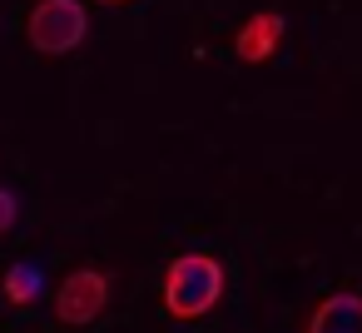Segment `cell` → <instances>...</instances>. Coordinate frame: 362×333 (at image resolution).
Masks as SVG:
<instances>
[{"instance_id":"6","label":"cell","mask_w":362,"mask_h":333,"mask_svg":"<svg viewBox=\"0 0 362 333\" xmlns=\"http://www.w3.org/2000/svg\"><path fill=\"white\" fill-rule=\"evenodd\" d=\"M40 288H45L40 264H11V273H6V298H11L16 308L35 303V298H40Z\"/></svg>"},{"instance_id":"2","label":"cell","mask_w":362,"mask_h":333,"mask_svg":"<svg viewBox=\"0 0 362 333\" xmlns=\"http://www.w3.org/2000/svg\"><path fill=\"white\" fill-rule=\"evenodd\" d=\"M25 35L40 55H70L90 35V16L80 0H40L25 21Z\"/></svg>"},{"instance_id":"3","label":"cell","mask_w":362,"mask_h":333,"mask_svg":"<svg viewBox=\"0 0 362 333\" xmlns=\"http://www.w3.org/2000/svg\"><path fill=\"white\" fill-rule=\"evenodd\" d=\"M105 303H110V278L100 273V269H75V273H65V283L55 288V318L65 323V328H85V323H95L100 313H105Z\"/></svg>"},{"instance_id":"4","label":"cell","mask_w":362,"mask_h":333,"mask_svg":"<svg viewBox=\"0 0 362 333\" xmlns=\"http://www.w3.org/2000/svg\"><path fill=\"white\" fill-rule=\"evenodd\" d=\"M303 333H362V293L357 288H337L327 293L313 313Z\"/></svg>"},{"instance_id":"7","label":"cell","mask_w":362,"mask_h":333,"mask_svg":"<svg viewBox=\"0 0 362 333\" xmlns=\"http://www.w3.org/2000/svg\"><path fill=\"white\" fill-rule=\"evenodd\" d=\"M16 214H21V204H16V194H11V189H0V234H11V224H16Z\"/></svg>"},{"instance_id":"1","label":"cell","mask_w":362,"mask_h":333,"mask_svg":"<svg viewBox=\"0 0 362 333\" xmlns=\"http://www.w3.org/2000/svg\"><path fill=\"white\" fill-rule=\"evenodd\" d=\"M223 298V264L214 254H179L164 269V313L174 323L204 318Z\"/></svg>"},{"instance_id":"8","label":"cell","mask_w":362,"mask_h":333,"mask_svg":"<svg viewBox=\"0 0 362 333\" xmlns=\"http://www.w3.org/2000/svg\"><path fill=\"white\" fill-rule=\"evenodd\" d=\"M100 6H124V0H100Z\"/></svg>"},{"instance_id":"5","label":"cell","mask_w":362,"mask_h":333,"mask_svg":"<svg viewBox=\"0 0 362 333\" xmlns=\"http://www.w3.org/2000/svg\"><path fill=\"white\" fill-rule=\"evenodd\" d=\"M278 40H283V16H278V11H258V16H248V21L238 26L233 55L248 60V65H263V60L278 50Z\"/></svg>"}]
</instances>
